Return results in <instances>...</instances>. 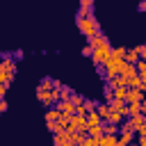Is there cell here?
Instances as JSON below:
<instances>
[{"label":"cell","instance_id":"1","mask_svg":"<svg viewBox=\"0 0 146 146\" xmlns=\"http://www.w3.org/2000/svg\"><path fill=\"white\" fill-rule=\"evenodd\" d=\"M36 98H39V103H43L46 107H52V105L59 103V91H57L52 78H43V80L39 82V87H36Z\"/></svg>","mask_w":146,"mask_h":146},{"label":"cell","instance_id":"2","mask_svg":"<svg viewBox=\"0 0 146 146\" xmlns=\"http://www.w3.org/2000/svg\"><path fill=\"white\" fill-rule=\"evenodd\" d=\"M78 30L87 36V41L94 39L96 34H100V25H98V21L94 18V14H91V16H78Z\"/></svg>","mask_w":146,"mask_h":146},{"label":"cell","instance_id":"3","mask_svg":"<svg viewBox=\"0 0 146 146\" xmlns=\"http://www.w3.org/2000/svg\"><path fill=\"white\" fill-rule=\"evenodd\" d=\"M14 73H16V62H14V57H2V59H0V82L9 87V82L14 80Z\"/></svg>","mask_w":146,"mask_h":146},{"label":"cell","instance_id":"4","mask_svg":"<svg viewBox=\"0 0 146 146\" xmlns=\"http://www.w3.org/2000/svg\"><path fill=\"white\" fill-rule=\"evenodd\" d=\"M123 68H125V59L110 57V59H107V64H105V75H107V80H114V78H119V75L123 73Z\"/></svg>","mask_w":146,"mask_h":146},{"label":"cell","instance_id":"5","mask_svg":"<svg viewBox=\"0 0 146 146\" xmlns=\"http://www.w3.org/2000/svg\"><path fill=\"white\" fill-rule=\"evenodd\" d=\"M110 57H112V46H110V43H105V46L96 48V50H94V55H91V59H94L98 66H105Z\"/></svg>","mask_w":146,"mask_h":146},{"label":"cell","instance_id":"6","mask_svg":"<svg viewBox=\"0 0 146 146\" xmlns=\"http://www.w3.org/2000/svg\"><path fill=\"white\" fill-rule=\"evenodd\" d=\"M68 130H75V132H80V135H87V119L73 114V121H71V128H68Z\"/></svg>","mask_w":146,"mask_h":146},{"label":"cell","instance_id":"7","mask_svg":"<svg viewBox=\"0 0 146 146\" xmlns=\"http://www.w3.org/2000/svg\"><path fill=\"white\" fill-rule=\"evenodd\" d=\"M146 98V94L141 91V89H128V96H125V103L130 105V103H141Z\"/></svg>","mask_w":146,"mask_h":146},{"label":"cell","instance_id":"8","mask_svg":"<svg viewBox=\"0 0 146 146\" xmlns=\"http://www.w3.org/2000/svg\"><path fill=\"white\" fill-rule=\"evenodd\" d=\"M52 144H55V146H75V144L68 139V130H66V132H59V135H52Z\"/></svg>","mask_w":146,"mask_h":146},{"label":"cell","instance_id":"9","mask_svg":"<svg viewBox=\"0 0 146 146\" xmlns=\"http://www.w3.org/2000/svg\"><path fill=\"white\" fill-rule=\"evenodd\" d=\"M91 14H94V0H82L78 16H91Z\"/></svg>","mask_w":146,"mask_h":146},{"label":"cell","instance_id":"10","mask_svg":"<svg viewBox=\"0 0 146 146\" xmlns=\"http://www.w3.org/2000/svg\"><path fill=\"white\" fill-rule=\"evenodd\" d=\"M107 87H110V89H128V80H125L123 75H119V78H114V80H107Z\"/></svg>","mask_w":146,"mask_h":146},{"label":"cell","instance_id":"11","mask_svg":"<svg viewBox=\"0 0 146 146\" xmlns=\"http://www.w3.org/2000/svg\"><path fill=\"white\" fill-rule=\"evenodd\" d=\"M110 110H112V112H119V114H123V116H128V103H123V100H112V103H110Z\"/></svg>","mask_w":146,"mask_h":146},{"label":"cell","instance_id":"12","mask_svg":"<svg viewBox=\"0 0 146 146\" xmlns=\"http://www.w3.org/2000/svg\"><path fill=\"white\" fill-rule=\"evenodd\" d=\"M59 116H62V112H59V110H55V107H50V110L46 112V125L57 123V121H59Z\"/></svg>","mask_w":146,"mask_h":146},{"label":"cell","instance_id":"13","mask_svg":"<svg viewBox=\"0 0 146 146\" xmlns=\"http://www.w3.org/2000/svg\"><path fill=\"white\" fill-rule=\"evenodd\" d=\"M105 43H110V41H107V36H105L103 32H100V34H96L94 39H89V46H91L94 50H96V48H100V46H105Z\"/></svg>","mask_w":146,"mask_h":146},{"label":"cell","instance_id":"14","mask_svg":"<svg viewBox=\"0 0 146 146\" xmlns=\"http://www.w3.org/2000/svg\"><path fill=\"white\" fill-rule=\"evenodd\" d=\"M55 110H59L62 114H73V112H75V107L71 105V100H59V103L55 105Z\"/></svg>","mask_w":146,"mask_h":146},{"label":"cell","instance_id":"15","mask_svg":"<svg viewBox=\"0 0 146 146\" xmlns=\"http://www.w3.org/2000/svg\"><path fill=\"white\" fill-rule=\"evenodd\" d=\"M96 112H98V116H100V119H103V123H105V121L110 119V112H112V110H110V105H107V103H98V105H96Z\"/></svg>","mask_w":146,"mask_h":146},{"label":"cell","instance_id":"16","mask_svg":"<svg viewBox=\"0 0 146 146\" xmlns=\"http://www.w3.org/2000/svg\"><path fill=\"white\" fill-rule=\"evenodd\" d=\"M119 146H132V139H135V132H119Z\"/></svg>","mask_w":146,"mask_h":146},{"label":"cell","instance_id":"17","mask_svg":"<svg viewBox=\"0 0 146 146\" xmlns=\"http://www.w3.org/2000/svg\"><path fill=\"white\" fill-rule=\"evenodd\" d=\"M141 114H144L141 103H130V105H128V119H130V116H141Z\"/></svg>","mask_w":146,"mask_h":146},{"label":"cell","instance_id":"18","mask_svg":"<svg viewBox=\"0 0 146 146\" xmlns=\"http://www.w3.org/2000/svg\"><path fill=\"white\" fill-rule=\"evenodd\" d=\"M103 123V119L98 116V112L94 110V112H89V116H87V128H94V125H100Z\"/></svg>","mask_w":146,"mask_h":146},{"label":"cell","instance_id":"19","mask_svg":"<svg viewBox=\"0 0 146 146\" xmlns=\"http://www.w3.org/2000/svg\"><path fill=\"white\" fill-rule=\"evenodd\" d=\"M98 146H119V139H116V137H107V135H103V137L98 139Z\"/></svg>","mask_w":146,"mask_h":146},{"label":"cell","instance_id":"20","mask_svg":"<svg viewBox=\"0 0 146 146\" xmlns=\"http://www.w3.org/2000/svg\"><path fill=\"white\" fill-rule=\"evenodd\" d=\"M105 123H112V125H121V123H123V114H119V112H110V119H107Z\"/></svg>","mask_w":146,"mask_h":146},{"label":"cell","instance_id":"21","mask_svg":"<svg viewBox=\"0 0 146 146\" xmlns=\"http://www.w3.org/2000/svg\"><path fill=\"white\" fill-rule=\"evenodd\" d=\"M139 59H141V57H139V55L135 52V48H130V50L125 52V64H137Z\"/></svg>","mask_w":146,"mask_h":146},{"label":"cell","instance_id":"22","mask_svg":"<svg viewBox=\"0 0 146 146\" xmlns=\"http://www.w3.org/2000/svg\"><path fill=\"white\" fill-rule=\"evenodd\" d=\"M125 96H128V89H112V100H123L125 103Z\"/></svg>","mask_w":146,"mask_h":146},{"label":"cell","instance_id":"23","mask_svg":"<svg viewBox=\"0 0 146 146\" xmlns=\"http://www.w3.org/2000/svg\"><path fill=\"white\" fill-rule=\"evenodd\" d=\"M84 100H87V98H84L82 94L73 91V96H71V105H73V107H80V105H84Z\"/></svg>","mask_w":146,"mask_h":146},{"label":"cell","instance_id":"24","mask_svg":"<svg viewBox=\"0 0 146 146\" xmlns=\"http://www.w3.org/2000/svg\"><path fill=\"white\" fill-rule=\"evenodd\" d=\"M128 89H141V78H139V75L128 78Z\"/></svg>","mask_w":146,"mask_h":146},{"label":"cell","instance_id":"25","mask_svg":"<svg viewBox=\"0 0 146 146\" xmlns=\"http://www.w3.org/2000/svg\"><path fill=\"white\" fill-rule=\"evenodd\" d=\"M57 91H59V100H71V96H73V91H71L68 87H64V84H62Z\"/></svg>","mask_w":146,"mask_h":146},{"label":"cell","instance_id":"26","mask_svg":"<svg viewBox=\"0 0 146 146\" xmlns=\"http://www.w3.org/2000/svg\"><path fill=\"white\" fill-rule=\"evenodd\" d=\"M125 52H128V48H123V46H119V48H112V57L125 59Z\"/></svg>","mask_w":146,"mask_h":146},{"label":"cell","instance_id":"27","mask_svg":"<svg viewBox=\"0 0 146 146\" xmlns=\"http://www.w3.org/2000/svg\"><path fill=\"white\" fill-rule=\"evenodd\" d=\"M73 114H75V116H84V119L89 116V112H87V107H84V105H80V107H75V112H73Z\"/></svg>","mask_w":146,"mask_h":146},{"label":"cell","instance_id":"28","mask_svg":"<svg viewBox=\"0 0 146 146\" xmlns=\"http://www.w3.org/2000/svg\"><path fill=\"white\" fill-rule=\"evenodd\" d=\"M80 146H98V139H96V137H87Z\"/></svg>","mask_w":146,"mask_h":146},{"label":"cell","instance_id":"29","mask_svg":"<svg viewBox=\"0 0 146 146\" xmlns=\"http://www.w3.org/2000/svg\"><path fill=\"white\" fill-rule=\"evenodd\" d=\"M82 55H87V57H91V55H94V48H91V46L87 43V46H84V50H82Z\"/></svg>","mask_w":146,"mask_h":146},{"label":"cell","instance_id":"30","mask_svg":"<svg viewBox=\"0 0 146 146\" xmlns=\"http://www.w3.org/2000/svg\"><path fill=\"white\" fill-rule=\"evenodd\" d=\"M137 146H146V135H137Z\"/></svg>","mask_w":146,"mask_h":146},{"label":"cell","instance_id":"31","mask_svg":"<svg viewBox=\"0 0 146 146\" xmlns=\"http://www.w3.org/2000/svg\"><path fill=\"white\" fill-rule=\"evenodd\" d=\"M5 94H7V84L0 82V100H5Z\"/></svg>","mask_w":146,"mask_h":146},{"label":"cell","instance_id":"32","mask_svg":"<svg viewBox=\"0 0 146 146\" xmlns=\"http://www.w3.org/2000/svg\"><path fill=\"white\" fill-rule=\"evenodd\" d=\"M137 135H146V121H144V125H141V128L137 130Z\"/></svg>","mask_w":146,"mask_h":146},{"label":"cell","instance_id":"33","mask_svg":"<svg viewBox=\"0 0 146 146\" xmlns=\"http://www.w3.org/2000/svg\"><path fill=\"white\" fill-rule=\"evenodd\" d=\"M7 110V100H0V112H5Z\"/></svg>","mask_w":146,"mask_h":146},{"label":"cell","instance_id":"34","mask_svg":"<svg viewBox=\"0 0 146 146\" xmlns=\"http://www.w3.org/2000/svg\"><path fill=\"white\" fill-rule=\"evenodd\" d=\"M139 11H146V2H139Z\"/></svg>","mask_w":146,"mask_h":146},{"label":"cell","instance_id":"35","mask_svg":"<svg viewBox=\"0 0 146 146\" xmlns=\"http://www.w3.org/2000/svg\"><path fill=\"white\" fill-rule=\"evenodd\" d=\"M144 119H146V110H144Z\"/></svg>","mask_w":146,"mask_h":146},{"label":"cell","instance_id":"36","mask_svg":"<svg viewBox=\"0 0 146 146\" xmlns=\"http://www.w3.org/2000/svg\"><path fill=\"white\" fill-rule=\"evenodd\" d=\"M132 146H137V144H132Z\"/></svg>","mask_w":146,"mask_h":146}]
</instances>
